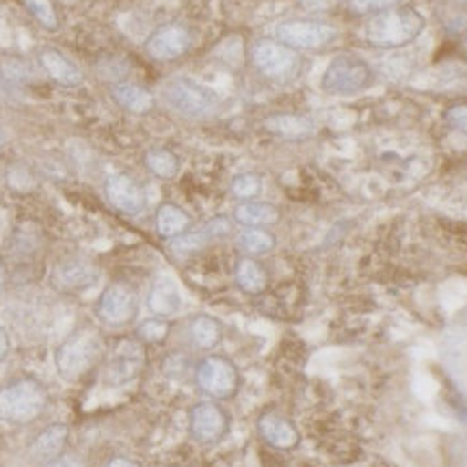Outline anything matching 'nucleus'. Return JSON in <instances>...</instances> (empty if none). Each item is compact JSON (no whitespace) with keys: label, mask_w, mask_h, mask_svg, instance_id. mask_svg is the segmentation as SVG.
Here are the masks:
<instances>
[{"label":"nucleus","mask_w":467,"mask_h":467,"mask_svg":"<svg viewBox=\"0 0 467 467\" xmlns=\"http://www.w3.org/2000/svg\"><path fill=\"white\" fill-rule=\"evenodd\" d=\"M102 353V340L96 331L85 329L69 336L57 348V366L66 379H80L96 366Z\"/></svg>","instance_id":"3"},{"label":"nucleus","mask_w":467,"mask_h":467,"mask_svg":"<svg viewBox=\"0 0 467 467\" xmlns=\"http://www.w3.org/2000/svg\"><path fill=\"white\" fill-rule=\"evenodd\" d=\"M258 431L268 446L279 448V451H290L299 443V431L288 420L275 416V413H265L258 422Z\"/></svg>","instance_id":"14"},{"label":"nucleus","mask_w":467,"mask_h":467,"mask_svg":"<svg viewBox=\"0 0 467 467\" xmlns=\"http://www.w3.org/2000/svg\"><path fill=\"white\" fill-rule=\"evenodd\" d=\"M148 306L151 309V314H156V317L161 318H169L180 312V307H182V295H180V288L175 285L171 277L156 279L150 290Z\"/></svg>","instance_id":"16"},{"label":"nucleus","mask_w":467,"mask_h":467,"mask_svg":"<svg viewBox=\"0 0 467 467\" xmlns=\"http://www.w3.org/2000/svg\"><path fill=\"white\" fill-rule=\"evenodd\" d=\"M7 350H9V337L3 331V327H0V359H3L5 355H7Z\"/></svg>","instance_id":"34"},{"label":"nucleus","mask_w":467,"mask_h":467,"mask_svg":"<svg viewBox=\"0 0 467 467\" xmlns=\"http://www.w3.org/2000/svg\"><path fill=\"white\" fill-rule=\"evenodd\" d=\"M251 58H254V66L273 80L292 78L301 63L295 50L279 42H273V39H262V42L255 44L254 50H251Z\"/></svg>","instance_id":"7"},{"label":"nucleus","mask_w":467,"mask_h":467,"mask_svg":"<svg viewBox=\"0 0 467 467\" xmlns=\"http://www.w3.org/2000/svg\"><path fill=\"white\" fill-rule=\"evenodd\" d=\"M167 334H169V325L161 318H150L139 327V337H141L143 342H151V344L162 342L167 337Z\"/></svg>","instance_id":"30"},{"label":"nucleus","mask_w":467,"mask_h":467,"mask_svg":"<svg viewBox=\"0 0 467 467\" xmlns=\"http://www.w3.org/2000/svg\"><path fill=\"white\" fill-rule=\"evenodd\" d=\"M265 126L285 139H303L314 132V121L303 115H273L268 117Z\"/></svg>","instance_id":"19"},{"label":"nucleus","mask_w":467,"mask_h":467,"mask_svg":"<svg viewBox=\"0 0 467 467\" xmlns=\"http://www.w3.org/2000/svg\"><path fill=\"white\" fill-rule=\"evenodd\" d=\"M191 48V33L182 25H165L150 35L145 50L159 61H171Z\"/></svg>","instance_id":"10"},{"label":"nucleus","mask_w":467,"mask_h":467,"mask_svg":"<svg viewBox=\"0 0 467 467\" xmlns=\"http://www.w3.org/2000/svg\"><path fill=\"white\" fill-rule=\"evenodd\" d=\"M396 3L399 0H348V9L358 16L375 14V11L379 14V11L394 7Z\"/></svg>","instance_id":"31"},{"label":"nucleus","mask_w":467,"mask_h":467,"mask_svg":"<svg viewBox=\"0 0 467 467\" xmlns=\"http://www.w3.org/2000/svg\"><path fill=\"white\" fill-rule=\"evenodd\" d=\"M46 467H85V465L80 463V461L72 459V457H58L55 461H50V463Z\"/></svg>","instance_id":"33"},{"label":"nucleus","mask_w":467,"mask_h":467,"mask_svg":"<svg viewBox=\"0 0 467 467\" xmlns=\"http://www.w3.org/2000/svg\"><path fill=\"white\" fill-rule=\"evenodd\" d=\"M210 234L208 230L203 232H192V234H182V236L173 238V251H178V254H191V251H197L202 249L203 244H206L210 241Z\"/></svg>","instance_id":"29"},{"label":"nucleus","mask_w":467,"mask_h":467,"mask_svg":"<svg viewBox=\"0 0 467 467\" xmlns=\"http://www.w3.org/2000/svg\"><path fill=\"white\" fill-rule=\"evenodd\" d=\"M145 165H148V169L154 175L169 180L178 173L180 161L178 156L169 150H150L148 156H145Z\"/></svg>","instance_id":"25"},{"label":"nucleus","mask_w":467,"mask_h":467,"mask_svg":"<svg viewBox=\"0 0 467 467\" xmlns=\"http://www.w3.org/2000/svg\"><path fill=\"white\" fill-rule=\"evenodd\" d=\"M191 431L202 443L219 441L227 431L225 411L214 402H200L191 413Z\"/></svg>","instance_id":"12"},{"label":"nucleus","mask_w":467,"mask_h":467,"mask_svg":"<svg viewBox=\"0 0 467 467\" xmlns=\"http://www.w3.org/2000/svg\"><path fill=\"white\" fill-rule=\"evenodd\" d=\"M262 191V180L254 173H243L238 178H234L232 182V192L241 200H251V197L260 195Z\"/></svg>","instance_id":"28"},{"label":"nucleus","mask_w":467,"mask_h":467,"mask_svg":"<svg viewBox=\"0 0 467 467\" xmlns=\"http://www.w3.org/2000/svg\"><path fill=\"white\" fill-rule=\"evenodd\" d=\"M236 282L249 295H258L266 288V273L258 262L241 260V265L236 268Z\"/></svg>","instance_id":"23"},{"label":"nucleus","mask_w":467,"mask_h":467,"mask_svg":"<svg viewBox=\"0 0 467 467\" xmlns=\"http://www.w3.org/2000/svg\"><path fill=\"white\" fill-rule=\"evenodd\" d=\"M189 223H191L189 214H186L182 208L173 206V203H165V206H161L159 214H156V227H159L161 236L165 238L182 236Z\"/></svg>","instance_id":"21"},{"label":"nucleus","mask_w":467,"mask_h":467,"mask_svg":"<svg viewBox=\"0 0 467 467\" xmlns=\"http://www.w3.org/2000/svg\"><path fill=\"white\" fill-rule=\"evenodd\" d=\"M48 394L37 381H17L0 392V420L9 424L33 422L44 411Z\"/></svg>","instance_id":"2"},{"label":"nucleus","mask_w":467,"mask_h":467,"mask_svg":"<svg viewBox=\"0 0 467 467\" xmlns=\"http://www.w3.org/2000/svg\"><path fill=\"white\" fill-rule=\"evenodd\" d=\"M67 440V429L63 424H55L48 426L42 435L37 437L33 443V452L35 457L39 459H55L61 454L63 446H66Z\"/></svg>","instance_id":"22"},{"label":"nucleus","mask_w":467,"mask_h":467,"mask_svg":"<svg viewBox=\"0 0 467 467\" xmlns=\"http://www.w3.org/2000/svg\"><path fill=\"white\" fill-rule=\"evenodd\" d=\"M275 37L292 50H317L336 37V28L318 20H288L277 25Z\"/></svg>","instance_id":"6"},{"label":"nucleus","mask_w":467,"mask_h":467,"mask_svg":"<svg viewBox=\"0 0 467 467\" xmlns=\"http://www.w3.org/2000/svg\"><path fill=\"white\" fill-rule=\"evenodd\" d=\"M28 14H31L35 20L39 22L48 31H57L58 28V17L55 11V5L52 0H22Z\"/></svg>","instance_id":"27"},{"label":"nucleus","mask_w":467,"mask_h":467,"mask_svg":"<svg viewBox=\"0 0 467 467\" xmlns=\"http://www.w3.org/2000/svg\"><path fill=\"white\" fill-rule=\"evenodd\" d=\"M446 121L451 124L452 130L467 134V104H459V107H452L448 110Z\"/></svg>","instance_id":"32"},{"label":"nucleus","mask_w":467,"mask_h":467,"mask_svg":"<svg viewBox=\"0 0 467 467\" xmlns=\"http://www.w3.org/2000/svg\"><path fill=\"white\" fill-rule=\"evenodd\" d=\"M3 279H5V275H3V266H0V288H3Z\"/></svg>","instance_id":"37"},{"label":"nucleus","mask_w":467,"mask_h":467,"mask_svg":"<svg viewBox=\"0 0 467 467\" xmlns=\"http://www.w3.org/2000/svg\"><path fill=\"white\" fill-rule=\"evenodd\" d=\"M238 244H241L243 251H247L251 255L268 254L273 247H275V238L271 234L260 230V227H251V230H244L241 236H238Z\"/></svg>","instance_id":"26"},{"label":"nucleus","mask_w":467,"mask_h":467,"mask_svg":"<svg viewBox=\"0 0 467 467\" xmlns=\"http://www.w3.org/2000/svg\"><path fill=\"white\" fill-rule=\"evenodd\" d=\"M197 383L213 399H230L238 389V370L223 358H206L197 368Z\"/></svg>","instance_id":"8"},{"label":"nucleus","mask_w":467,"mask_h":467,"mask_svg":"<svg viewBox=\"0 0 467 467\" xmlns=\"http://www.w3.org/2000/svg\"><path fill=\"white\" fill-rule=\"evenodd\" d=\"M145 364V350L139 342L124 340L110 350L107 361V379L113 385L130 383L141 375Z\"/></svg>","instance_id":"9"},{"label":"nucleus","mask_w":467,"mask_h":467,"mask_svg":"<svg viewBox=\"0 0 467 467\" xmlns=\"http://www.w3.org/2000/svg\"><path fill=\"white\" fill-rule=\"evenodd\" d=\"M424 16L411 7L383 9L366 20L364 39L377 48H400L424 31Z\"/></svg>","instance_id":"1"},{"label":"nucleus","mask_w":467,"mask_h":467,"mask_svg":"<svg viewBox=\"0 0 467 467\" xmlns=\"http://www.w3.org/2000/svg\"><path fill=\"white\" fill-rule=\"evenodd\" d=\"M104 191H107L109 202L113 203L117 210L126 214H139L145 206V195L130 175L126 173H113L107 178V184H104Z\"/></svg>","instance_id":"13"},{"label":"nucleus","mask_w":467,"mask_h":467,"mask_svg":"<svg viewBox=\"0 0 467 467\" xmlns=\"http://www.w3.org/2000/svg\"><path fill=\"white\" fill-rule=\"evenodd\" d=\"M113 100L124 107L130 113H148V110L154 107V98H151L150 91H145L143 87L130 85V83H119L115 85L113 89Z\"/></svg>","instance_id":"18"},{"label":"nucleus","mask_w":467,"mask_h":467,"mask_svg":"<svg viewBox=\"0 0 467 467\" xmlns=\"http://www.w3.org/2000/svg\"><path fill=\"white\" fill-rule=\"evenodd\" d=\"M5 139H7V137H5V132H3V128H0V145H3V143H5Z\"/></svg>","instance_id":"36"},{"label":"nucleus","mask_w":467,"mask_h":467,"mask_svg":"<svg viewBox=\"0 0 467 467\" xmlns=\"http://www.w3.org/2000/svg\"><path fill=\"white\" fill-rule=\"evenodd\" d=\"M165 100L186 117H210L219 110V96L208 87L186 78H175L165 87Z\"/></svg>","instance_id":"5"},{"label":"nucleus","mask_w":467,"mask_h":467,"mask_svg":"<svg viewBox=\"0 0 467 467\" xmlns=\"http://www.w3.org/2000/svg\"><path fill=\"white\" fill-rule=\"evenodd\" d=\"M107 467H139V465L130 459H113Z\"/></svg>","instance_id":"35"},{"label":"nucleus","mask_w":467,"mask_h":467,"mask_svg":"<svg viewBox=\"0 0 467 467\" xmlns=\"http://www.w3.org/2000/svg\"><path fill=\"white\" fill-rule=\"evenodd\" d=\"M375 74L366 61L353 55H340L331 58L323 74V89L327 93H340V96H350L366 89L372 83Z\"/></svg>","instance_id":"4"},{"label":"nucleus","mask_w":467,"mask_h":467,"mask_svg":"<svg viewBox=\"0 0 467 467\" xmlns=\"http://www.w3.org/2000/svg\"><path fill=\"white\" fill-rule=\"evenodd\" d=\"M96 277H98L96 268H93L89 262H85V260L61 262V265L55 268V275H52L57 288L67 290V292L89 288V285L96 282Z\"/></svg>","instance_id":"15"},{"label":"nucleus","mask_w":467,"mask_h":467,"mask_svg":"<svg viewBox=\"0 0 467 467\" xmlns=\"http://www.w3.org/2000/svg\"><path fill=\"white\" fill-rule=\"evenodd\" d=\"M137 312V299L134 292L126 284H113L104 290L98 314L104 323L109 325H124Z\"/></svg>","instance_id":"11"},{"label":"nucleus","mask_w":467,"mask_h":467,"mask_svg":"<svg viewBox=\"0 0 467 467\" xmlns=\"http://www.w3.org/2000/svg\"><path fill=\"white\" fill-rule=\"evenodd\" d=\"M191 337L200 348H213L221 340V325L210 317H197L191 325Z\"/></svg>","instance_id":"24"},{"label":"nucleus","mask_w":467,"mask_h":467,"mask_svg":"<svg viewBox=\"0 0 467 467\" xmlns=\"http://www.w3.org/2000/svg\"><path fill=\"white\" fill-rule=\"evenodd\" d=\"M39 61H42L44 69L48 72V76L55 83L63 87H76L83 83V72H80L66 55H61V52L46 48L42 50V55H39Z\"/></svg>","instance_id":"17"},{"label":"nucleus","mask_w":467,"mask_h":467,"mask_svg":"<svg viewBox=\"0 0 467 467\" xmlns=\"http://www.w3.org/2000/svg\"><path fill=\"white\" fill-rule=\"evenodd\" d=\"M234 219L241 225L247 227H260V225H271L279 219V213L271 203H260V202H247L241 203L234 210Z\"/></svg>","instance_id":"20"}]
</instances>
